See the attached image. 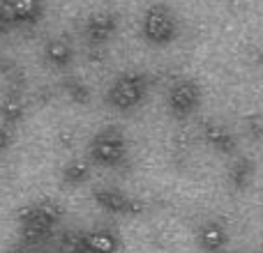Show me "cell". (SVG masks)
I'll list each match as a JSON object with an SVG mask.
<instances>
[{"label": "cell", "instance_id": "obj_1", "mask_svg": "<svg viewBox=\"0 0 263 253\" xmlns=\"http://www.w3.org/2000/svg\"><path fill=\"white\" fill-rule=\"evenodd\" d=\"M178 30H180V21H178L176 12L162 3L153 5L141 21V35L153 46H166L176 41Z\"/></svg>", "mask_w": 263, "mask_h": 253}, {"label": "cell", "instance_id": "obj_11", "mask_svg": "<svg viewBox=\"0 0 263 253\" xmlns=\"http://www.w3.org/2000/svg\"><path fill=\"white\" fill-rule=\"evenodd\" d=\"M88 166L86 163H74V166H69V177H72L74 182H79V180H86L88 177Z\"/></svg>", "mask_w": 263, "mask_h": 253}, {"label": "cell", "instance_id": "obj_2", "mask_svg": "<svg viewBox=\"0 0 263 253\" xmlns=\"http://www.w3.org/2000/svg\"><path fill=\"white\" fill-rule=\"evenodd\" d=\"M148 95V78L143 74H123L109 90V104L120 111H132Z\"/></svg>", "mask_w": 263, "mask_h": 253}, {"label": "cell", "instance_id": "obj_4", "mask_svg": "<svg viewBox=\"0 0 263 253\" xmlns=\"http://www.w3.org/2000/svg\"><path fill=\"white\" fill-rule=\"evenodd\" d=\"M125 152H127V143L120 129H104L92 143V157L97 163H104V166L120 163Z\"/></svg>", "mask_w": 263, "mask_h": 253}, {"label": "cell", "instance_id": "obj_6", "mask_svg": "<svg viewBox=\"0 0 263 253\" xmlns=\"http://www.w3.org/2000/svg\"><path fill=\"white\" fill-rule=\"evenodd\" d=\"M116 32V18L111 14H100V16H92L88 21V37L90 41H106L111 35Z\"/></svg>", "mask_w": 263, "mask_h": 253}, {"label": "cell", "instance_id": "obj_3", "mask_svg": "<svg viewBox=\"0 0 263 253\" xmlns=\"http://www.w3.org/2000/svg\"><path fill=\"white\" fill-rule=\"evenodd\" d=\"M166 106L168 113L178 120H185L194 115L201 106V88L192 78H178L166 95Z\"/></svg>", "mask_w": 263, "mask_h": 253}, {"label": "cell", "instance_id": "obj_5", "mask_svg": "<svg viewBox=\"0 0 263 253\" xmlns=\"http://www.w3.org/2000/svg\"><path fill=\"white\" fill-rule=\"evenodd\" d=\"M205 140H208L210 147L219 154H233L238 147V140H236V136H233V131L229 129V126L217 124V122L205 126Z\"/></svg>", "mask_w": 263, "mask_h": 253}, {"label": "cell", "instance_id": "obj_8", "mask_svg": "<svg viewBox=\"0 0 263 253\" xmlns=\"http://www.w3.org/2000/svg\"><path fill=\"white\" fill-rule=\"evenodd\" d=\"M97 200L104 203V207H111V209H125L129 205L123 194H118V191H109V189L100 191V194H97Z\"/></svg>", "mask_w": 263, "mask_h": 253}, {"label": "cell", "instance_id": "obj_7", "mask_svg": "<svg viewBox=\"0 0 263 253\" xmlns=\"http://www.w3.org/2000/svg\"><path fill=\"white\" fill-rule=\"evenodd\" d=\"M252 175H254V163L247 161V159H240V161H236L231 168H229V182H231L236 189L250 186Z\"/></svg>", "mask_w": 263, "mask_h": 253}, {"label": "cell", "instance_id": "obj_10", "mask_svg": "<svg viewBox=\"0 0 263 253\" xmlns=\"http://www.w3.org/2000/svg\"><path fill=\"white\" fill-rule=\"evenodd\" d=\"M49 55H51V60H55V62H67L69 46L65 44V41H53V44L49 46Z\"/></svg>", "mask_w": 263, "mask_h": 253}, {"label": "cell", "instance_id": "obj_9", "mask_svg": "<svg viewBox=\"0 0 263 253\" xmlns=\"http://www.w3.org/2000/svg\"><path fill=\"white\" fill-rule=\"evenodd\" d=\"M12 9L16 18H30L37 12V0H14Z\"/></svg>", "mask_w": 263, "mask_h": 253}]
</instances>
